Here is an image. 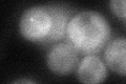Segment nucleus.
<instances>
[{"label":"nucleus","instance_id":"0eeeda50","mask_svg":"<svg viewBox=\"0 0 126 84\" xmlns=\"http://www.w3.org/2000/svg\"><path fill=\"white\" fill-rule=\"evenodd\" d=\"M110 9L118 18L126 20V0H110Z\"/></svg>","mask_w":126,"mask_h":84},{"label":"nucleus","instance_id":"f03ea898","mask_svg":"<svg viewBox=\"0 0 126 84\" xmlns=\"http://www.w3.org/2000/svg\"><path fill=\"white\" fill-rule=\"evenodd\" d=\"M53 25L52 14L48 6H33L22 14L20 33L25 39L35 42H44Z\"/></svg>","mask_w":126,"mask_h":84},{"label":"nucleus","instance_id":"39448f33","mask_svg":"<svg viewBox=\"0 0 126 84\" xmlns=\"http://www.w3.org/2000/svg\"><path fill=\"white\" fill-rule=\"evenodd\" d=\"M47 6L52 14L53 25L44 43H54L62 40L66 36L68 22L72 19V11L61 4H49Z\"/></svg>","mask_w":126,"mask_h":84},{"label":"nucleus","instance_id":"f257e3e1","mask_svg":"<svg viewBox=\"0 0 126 84\" xmlns=\"http://www.w3.org/2000/svg\"><path fill=\"white\" fill-rule=\"evenodd\" d=\"M66 36L79 53L92 55L101 50L107 43L110 27L98 12L83 11L69 20Z\"/></svg>","mask_w":126,"mask_h":84},{"label":"nucleus","instance_id":"6e6552de","mask_svg":"<svg viewBox=\"0 0 126 84\" xmlns=\"http://www.w3.org/2000/svg\"><path fill=\"white\" fill-rule=\"evenodd\" d=\"M16 83H33L32 80H17V81H15Z\"/></svg>","mask_w":126,"mask_h":84},{"label":"nucleus","instance_id":"423d86ee","mask_svg":"<svg viewBox=\"0 0 126 84\" xmlns=\"http://www.w3.org/2000/svg\"><path fill=\"white\" fill-rule=\"evenodd\" d=\"M105 64L119 75L126 76V38L109 42L104 51Z\"/></svg>","mask_w":126,"mask_h":84},{"label":"nucleus","instance_id":"7ed1b4c3","mask_svg":"<svg viewBox=\"0 0 126 84\" xmlns=\"http://www.w3.org/2000/svg\"><path fill=\"white\" fill-rule=\"evenodd\" d=\"M78 53L77 49L70 42L58 43L47 54V66L55 74H69L78 64Z\"/></svg>","mask_w":126,"mask_h":84},{"label":"nucleus","instance_id":"20e7f679","mask_svg":"<svg viewBox=\"0 0 126 84\" xmlns=\"http://www.w3.org/2000/svg\"><path fill=\"white\" fill-rule=\"evenodd\" d=\"M106 76V64L94 54L84 57L78 65L77 77L83 83H101L105 80Z\"/></svg>","mask_w":126,"mask_h":84}]
</instances>
